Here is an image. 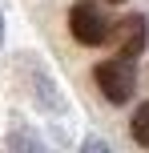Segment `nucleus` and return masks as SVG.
Here are the masks:
<instances>
[{"label": "nucleus", "instance_id": "5", "mask_svg": "<svg viewBox=\"0 0 149 153\" xmlns=\"http://www.w3.org/2000/svg\"><path fill=\"white\" fill-rule=\"evenodd\" d=\"M129 129H133V141H137V145L149 149V101L133 113V125H129Z\"/></svg>", "mask_w": 149, "mask_h": 153}, {"label": "nucleus", "instance_id": "8", "mask_svg": "<svg viewBox=\"0 0 149 153\" xmlns=\"http://www.w3.org/2000/svg\"><path fill=\"white\" fill-rule=\"evenodd\" d=\"M0 36H4V24H0Z\"/></svg>", "mask_w": 149, "mask_h": 153}, {"label": "nucleus", "instance_id": "1", "mask_svg": "<svg viewBox=\"0 0 149 153\" xmlns=\"http://www.w3.org/2000/svg\"><path fill=\"white\" fill-rule=\"evenodd\" d=\"M69 32H73V40L85 45V48H97V45H105V40L113 36L105 12L93 4V0H77V4L69 8Z\"/></svg>", "mask_w": 149, "mask_h": 153}, {"label": "nucleus", "instance_id": "3", "mask_svg": "<svg viewBox=\"0 0 149 153\" xmlns=\"http://www.w3.org/2000/svg\"><path fill=\"white\" fill-rule=\"evenodd\" d=\"M113 40H117V56L137 61V56H141V48H145V40H149V24H145V16H137V12L121 16L117 28H113Z\"/></svg>", "mask_w": 149, "mask_h": 153}, {"label": "nucleus", "instance_id": "6", "mask_svg": "<svg viewBox=\"0 0 149 153\" xmlns=\"http://www.w3.org/2000/svg\"><path fill=\"white\" fill-rule=\"evenodd\" d=\"M81 153H109V145H105L101 137H89L85 145H81Z\"/></svg>", "mask_w": 149, "mask_h": 153}, {"label": "nucleus", "instance_id": "7", "mask_svg": "<svg viewBox=\"0 0 149 153\" xmlns=\"http://www.w3.org/2000/svg\"><path fill=\"white\" fill-rule=\"evenodd\" d=\"M105 4H125V0H105Z\"/></svg>", "mask_w": 149, "mask_h": 153}, {"label": "nucleus", "instance_id": "4", "mask_svg": "<svg viewBox=\"0 0 149 153\" xmlns=\"http://www.w3.org/2000/svg\"><path fill=\"white\" fill-rule=\"evenodd\" d=\"M8 149L12 153H48V145L36 137V133H28V129H16L12 137H8Z\"/></svg>", "mask_w": 149, "mask_h": 153}, {"label": "nucleus", "instance_id": "2", "mask_svg": "<svg viewBox=\"0 0 149 153\" xmlns=\"http://www.w3.org/2000/svg\"><path fill=\"white\" fill-rule=\"evenodd\" d=\"M93 81H97V89H101L105 97L113 101V105H125V101L133 97V89H137V73H133V61H125V56L101 61V65L93 69Z\"/></svg>", "mask_w": 149, "mask_h": 153}]
</instances>
